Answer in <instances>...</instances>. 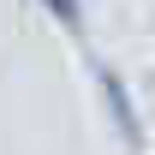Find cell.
I'll use <instances>...</instances> for the list:
<instances>
[{
	"label": "cell",
	"mask_w": 155,
	"mask_h": 155,
	"mask_svg": "<svg viewBox=\"0 0 155 155\" xmlns=\"http://www.w3.org/2000/svg\"><path fill=\"white\" fill-rule=\"evenodd\" d=\"M101 90H107V107H114V119H119V131H125V143H137V114H131V101H125V90H119V78L114 72H101Z\"/></svg>",
	"instance_id": "cell-1"
},
{
	"label": "cell",
	"mask_w": 155,
	"mask_h": 155,
	"mask_svg": "<svg viewBox=\"0 0 155 155\" xmlns=\"http://www.w3.org/2000/svg\"><path fill=\"white\" fill-rule=\"evenodd\" d=\"M42 6H48L66 30H84V6H78V0H42Z\"/></svg>",
	"instance_id": "cell-2"
}]
</instances>
